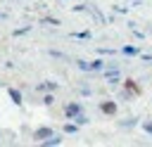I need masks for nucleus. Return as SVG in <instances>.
<instances>
[{
  "mask_svg": "<svg viewBox=\"0 0 152 147\" xmlns=\"http://www.w3.org/2000/svg\"><path fill=\"white\" fill-rule=\"evenodd\" d=\"M145 130H147V133H152V123H150V121L145 123Z\"/></svg>",
  "mask_w": 152,
  "mask_h": 147,
  "instance_id": "obj_6",
  "label": "nucleus"
},
{
  "mask_svg": "<svg viewBox=\"0 0 152 147\" xmlns=\"http://www.w3.org/2000/svg\"><path fill=\"white\" fill-rule=\"evenodd\" d=\"M50 133H52L50 128H40V130H36V140H40V138H48Z\"/></svg>",
  "mask_w": 152,
  "mask_h": 147,
  "instance_id": "obj_3",
  "label": "nucleus"
},
{
  "mask_svg": "<svg viewBox=\"0 0 152 147\" xmlns=\"http://www.w3.org/2000/svg\"><path fill=\"white\" fill-rule=\"evenodd\" d=\"M74 114H78V104H69L66 107V116H74Z\"/></svg>",
  "mask_w": 152,
  "mask_h": 147,
  "instance_id": "obj_4",
  "label": "nucleus"
},
{
  "mask_svg": "<svg viewBox=\"0 0 152 147\" xmlns=\"http://www.w3.org/2000/svg\"><path fill=\"white\" fill-rule=\"evenodd\" d=\"M10 97H12V100H14V102H17V104H19V102H21V95H19V92H17V90H10Z\"/></svg>",
  "mask_w": 152,
  "mask_h": 147,
  "instance_id": "obj_5",
  "label": "nucleus"
},
{
  "mask_svg": "<svg viewBox=\"0 0 152 147\" xmlns=\"http://www.w3.org/2000/svg\"><path fill=\"white\" fill-rule=\"evenodd\" d=\"M126 90H128V92H133V95H140V85H138L133 78H128V81H126Z\"/></svg>",
  "mask_w": 152,
  "mask_h": 147,
  "instance_id": "obj_2",
  "label": "nucleus"
},
{
  "mask_svg": "<svg viewBox=\"0 0 152 147\" xmlns=\"http://www.w3.org/2000/svg\"><path fill=\"white\" fill-rule=\"evenodd\" d=\"M100 109H102V114H116V102H102Z\"/></svg>",
  "mask_w": 152,
  "mask_h": 147,
  "instance_id": "obj_1",
  "label": "nucleus"
}]
</instances>
